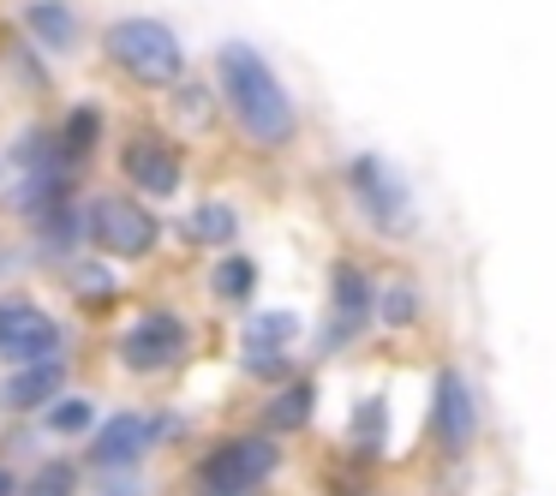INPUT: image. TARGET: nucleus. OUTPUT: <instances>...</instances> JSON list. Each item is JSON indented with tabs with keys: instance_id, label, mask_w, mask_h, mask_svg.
I'll list each match as a JSON object with an SVG mask.
<instances>
[{
	"instance_id": "nucleus-1",
	"label": "nucleus",
	"mask_w": 556,
	"mask_h": 496,
	"mask_svg": "<svg viewBox=\"0 0 556 496\" xmlns=\"http://www.w3.org/2000/svg\"><path fill=\"white\" fill-rule=\"evenodd\" d=\"M216 85H222V102H228L233 126L245 132V144H257V150L293 144L300 114H293L281 78L269 73V61L252 49V42H222L216 49Z\"/></svg>"
},
{
	"instance_id": "nucleus-2",
	"label": "nucleus",
	"mask_w": 556,
	"mask_h": 496,
	"mask_svg": "<svg viewBox=\"0 0 556 496\" xmlns=\"http://www.w3.org/2000/svg\"><path fill=\"white\" fill-rule=\"evenodd\" d=\"M102 49H109V61L144 90H174L186 73V49L162 18H121V25L102 30Z\"/></svg>"
},
{
	"instance_id": "nucleus-3",
	"label": "nucleus",
	"mask_w": 556,
	"mask_h": 496,
	"mask_svg": "<svg viewBox=\"0 0 556 496\" xmlns=\"http://www.w3.org/2000/svg\"><path fill=\"white\" fill-rule=\"evenodd\" d=\"M276 467H281V448L269 436H252V431L222 436L192 467V496H264Z\"/></svg>"
},
{
	"instance_id": "nucleus-4",
	"label": "nucleus",
	"mask_w": 556,
	"mask_h": 496,
	"mask_svg": "<svg viewBox=\"0 0 556 496\" xmlns=\"http://www.w3.org/2000/svg\"><path fill=\"white\" fill-rule=\"evenodd\" d=\"M85 240L109 257H150L162 240V221L150 216L138 198L102 192V198H90V209H85Z\"/></svg>"
},
{
	"instance_id": "nucleus-5",
	"label": "nucleus",
	"mask_w": 556,
	"mask_h": 496,
	"mask_svg": "<svg viewBox=\"0 0 556 496\" xmlns=\"http://www.w3.org/2000/svg\"><path fill=\"white\" fill-rule=\"evenodd\" d=\"M341 174H348L353 198H359V209L371 216L377 233H401V240H407V233L419 228V204H413L407 180H401L383 156H353Z\"/></svg>"
},
{
	"instance_id": "nucleus-6",
	"label": "nucleus",
	"mask_w": 556,
	"mask_h": 496,
	"mask_svg": "<svg viewBox=\"0 0 556 496\" xmlns=\"http://www.w3.org/2000/svg\"><path fill=\"white\" fill-rule=\"evenodd\" d=\"M174 431H180V419H168V412H144V407L109 412V424L90 436V467L97 472H138V460L156 443H168Z\"/></svg>"
},
{
	"instance_id": "nucleus-7",
	"label": "nucleus",
	"mask_w": 556,
	"mask_h": 496,
	"mask_svg": "<svg viewBox=\"0 0 556 496\" xmlns=\"http://www.w3.org/2000/svg\"><path fill=\"white\" fill-rule=\"evenodd\" d=\"M192 353V329L180 311H144L132 317V329L121 335V365L132 377H156V371H180Z\"/></svg>"
},
{
	"instance_id": "nucleus-8",
	"label": "nucleus",
	"mask_w": 556,
	"mask_h": 496,
	"mask_svg": "<svg viewBox=\"0 0 556 496\" xmlns=\"http://www.w3.org/2000/svg\"><path fill=\"white\" fill-rule=\"evenodd\" d=\"M49 353H66V329L37 300H0V359L25 365L49 359Z\"/></svg>"
},
{
	"instance_id": "nucleus-9",
	"label": "nucleus",
	"mask_w": 556,
	"mask_h": 496,
	"mask_svg": "<svg viewBox=\"0 0 556 496\" xmlns=\"http://www.w3.org/2000/svg\"><path fill=\"white\" fill-rule=\"evenodd\" d=\"M371 276H365V264H353V257H341L336 276H329V341L324 347H353V341L371 329Z\"/></svg>"
},
{
	"instance_id": "nucleus-10",
	"label": "nucleus",
	"mask_w": 556,
	"mask_h": 496,
	"mask_svg": "<svg viewBox=\"0 0 556 496\" xmlns=\"http://www.w3.org/2000/svg\"><path fill=\"white\" fill-rule=\"evenodd\" d=\"M437 443H443V455H467L472 443H479V395H472V383L455 371V365H443L437 371V419H431Z\"/></svg>"
},
{
	"instance_id": "nucleus-11",
	"label": "nucleus",
	"mask_w": 556,
	"mask_h": 496,
	"mask_svg": "<svg viewBox=\"0 0 556 496\" xmlns=\"http://www.w3.org/2000/svg\"><path fill=\"white\" fill-rule=\"evenodd\" d=\"M121 174L144 198H174L180 180H186V162H180V150H174L162 132H138L132 144L121 150Z\"/></svg>"
},
{
	"instance_id": "nucleus-12",
	"label": "nucleus",
	"mask_w": 556,
	"mask_h": 496,
	"mask_svg": "<svg viewBox=\"0 0 556 496\" xmlns=\"http://www.w3.org/2000/svg\"><path fill=\"white\" fill-rule=\"evenodd\" d=\"M66 383V353H49V359H25L13 365V377L0 383V407L7 412H30L42 407V400H54Z\"/></svg>"
},
{
	"instance_id": "nucleus-13",
	"label": "nucleus",
	"mask_w": 556,
	"mask_h": 496,
	"mask_svg": "<svg viewBox=\"0 0 556 496\" xmlns=\"http://www.w3.org/2000/svg\"><path fill=\"white\" fill-rule=\"evenodd\" d=\"M25 37L42 54H73L78 49V13L66 0H30L25 7Z\"/></svg>"
},
{
	"instance_id": "nucleus-14",
	"label": "nucleus",
	"mask_w": 556,
	"mask_h": 496,
	"mask_svg": "<svg viewBox=\"0 0 556 496\" xmlns=\"http://www.w3.org/2000/svg\"><path fill=\"white\" fill-rule=\"evenodd\" d=\"M97 132H102V109H97V102H78V109L54 126V144H61V156L78 168V162L97 150Z\"/></svg>"
},
{
	"instance_id": "nucleus-15",
	"label": "nucleus",
	"mask_w": 556,
	"mask_h": 496,
	"mask_svg": "<svg viewBox=\"0 0 556 496\" xmlns=\"http://www.w3.org/2000/svg\"><path fill=\"white\" fill-rule=\"evenodd\" d=\"M78 240H85V216H78V209H66V204L37 209V245H42V257H66Z\"/></svg>"
},
{
	"instance_id": "nucleus-16",
	"label": "nucleus",
	"mask_w": 556,
	"mask_h": 496,
	"mask_svg": "<svg viewBox=\"0 0 556 496\" xmlns=\"http://www.w3.org/2000/svg\"><path fill=\"white\" fill-rule=\"evenodd\" d=\"M312 407H317V389L305 383V377H288L281 395L264 407V419L276 424V431H305V424H312Z\"/></svg>"
},
{
	"instance_id": "nucleus-17",
	"label": "nucleus",
	"mask_w": 556,
	"mask_h": 496,
	"mask_svg": "<svg viewBox=\"0 0 556 496\" xmlns=\"http://www.w3.org/2000/svg\"><path fill=\"white\" fill-rule=\"evenodd\" d=\"M186 240L192 245H233L240 240V209L233 204H198L186 216Z\"/></svg>"
},
{
	"instance_id": "nucleus-18",
	"label": "nucleus",
	"mask_w": 556,
	"mask_h": 496,
	"mask_svg": "<svg viewBox=\"0 0 556 496\" xmlns=\"http://www.w3.org/2000/svg\"><path fill=\"white\" fill-rule=\"evenodd\" d=\"M425 317V300L413 281H389L383 293H371V323H389V329H413Z\"/></svg>"
},
{
	"instance_id": "nucleus-19",
	"label": "nucleus",
	"mask_w": 556,
	"mask_h": 496,
	"mask_svg": "<svg viewBox=\"0 0 556 496\" xmlns=\"http://www.w3.org/2000/svg\"><path fill=\"white\" fill-rule=\"evenodd\" d=\"M300 335V317L293 311H257L245 317V353H288Z\"/></svg>"
},
{
	"instance_id": "nucleus-20",
	"label": "nucleus",
	"mask_w": 556,
	"mask_h": 496,
	"mask_svg": "<svg viewBox=\"0 0 556 496\" xmlns=\"http://www.w3.org/2000/svg\"><path fill=\"white\" fill-rule=\"evenodd\" d=\"M210 288H216L228 305H245L257 293V264L252 257H222V264L210 269Z\"/></svg>"
},
{
	"instance_id": "nucleus-21",
	"label": "nucleus",
	"mask_w": 556,
	"mask_h": 496,
	"mask_svg": "<svg viewBox=\"0 0 556 496\" xmlns=\"http://www.w3.org/2000/svg\"><path fill=\"white\" fill-rule=\"evenodd\" d=\"M42 424H49L54 436H78V431L97 424V407L78 400V395H54V400H42Z\"/></svg>"
},
{
	"instance_id": "nucleus-22",
	"label": "nucleus",
	"mask_w": 556,
	"mask_h": 496,
	"mask_svg": "<svg viewBox=\"0 0 556 496\" xmlns=\"http://www.w3.org/2000/svg\"><path fill=\"white\" fill-rule=\"evenodd\" d=\"M18 496H78V460H49L30 484H18Z\"/></svg>"
},
{
	"instance_id": "nucleus-23",
	"label": "nucleus",
	"mask_w": 556,
	"mask_h": 496,
	"mask_svg": "<svg viewBox=\"0 0 556 496\" xmlns=\"http://www.w3.org/2000/svg\"><path fill=\"white\" fill-rule=\"evenodd\" d=\"M348 443H353V455H359V460H377V455H383V400H365L359 419H353V436H348Z\"/></svg>"
},
{
	"instance_id": "nucleus-24",
	"label": "nucleus",
	"mask_w": 556,
	"mask_h": 496,
	"mask_svg": "<svg viewBox=\"0 0 556 496\" xmlns=\"http://www.w3.org/2000/svg\"><path fill=\"white\" fill-rule=\"evenodd\" d=\"M180 120H204L210 126V97L198 85H180Z\"/></svg>"
},
{
	"instance_id": "nucleus-25",
	"label": "nucleus",
	"mask_w": 556,
	"mask_h": 496,
	"mask_svg": "<svg viewBox=\"0 0 556 496\" xmlns=\"http://www.w3.org/2000/svg\"><path fill=\"white\" fill-rule=\"evenodd\" d=\"M78 293H85L90 305L114 300V276H109V269H97V276H78Z\"/></svg>"
},
{
	"instance_id": "nucleus-26",
	"label": "nucleus",
	"mask_w": 556,
	"mask_h": 496,
	"mask_svg": "<svg viewBox=\"0 0 556 496\" xmlns=\"http://www.w3.org/2000/svg\"><path fill=\"white\" fill-rule=\"evenodd\" d=\"M0 496H18V479H13V467H0Z\"/></svg>"
}]
</instances>
